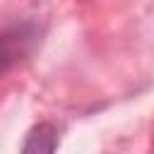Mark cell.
<instances>
[{"label": "cell", "mask_w": 154, "mask_h": 154, "mask_svg": "<svg viewBox=\"0 0 154 154\" xmlns=\"http://www.w3.org/2000/svg\"><path fill=\"white\" fill-rule=\"evenodd\" d=\"M58 147V128L55 125H51V123H41V125H36L31 132H29V137H26V142H24V147H22V152H38V154H48V152H53Z\"/></svg>", "instance_id": "1"}]
</instances>
